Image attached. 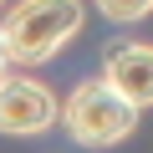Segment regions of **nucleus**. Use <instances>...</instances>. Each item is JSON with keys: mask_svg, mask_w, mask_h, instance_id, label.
Instances as JSON below:
<instances>
[{"mask_svg": "<svg viewBox=\"0 0 153 153\" xmlns=\"http://www.w3.org/2000/svg\"><path fill=\"white\" fill-rule=\"evenodd\" d=\"M61 102L51 97L46 82L36 76H0V133H16V138H31V133H46L56 123Z\"/></svg>", "mask_w": 153, "mask_h": 153, "instance_id": "nucleus-3", "label": "nucleus"}, {"mask_svg": "<svg viewBox=\"0 0 153 153\" xmlns=\"http://www.w3.org/2000/svg\"><path fill=\"white\" fill-rule=\"evenodd\" d=\"M97 10L107 21H117V26H133V21H143L153 10V0H97Z\"/></svg>", "mask_w": 153, "mask_h": 153, "instance_id": "nucleus-5", "label": "nucleus"}, {"mask_svg": "<svg viewBox=\"0 0 153 153\" xmlns=\"http://www.w3.org/2000/svg\"><path fill=\"white\" fill-rule=\"evenodd\" d=\"M56 117L66 123V133L82 143V148H112V143H123L138 128V107H128L107 82L71 87V97H66V107Z\"/></svg>", "mask_w": 153, "mask_h": 153, "instance_id": "nucleus-2", "label": "nucleus"}, {"mask_svg": "<svg viewBox=\"0 0 153 153\" xmlns=\"http://www.w3.org/2000/svg\"><path fill=\"white\" fill-rule=\"evenodd\" d=\"M0 76H5V51H0Z\"/></svg>", "mask_w": 153, "mask_h": 153, "instance_id": "nucleus-6", "label": "nucleus"}, {"mask_svg": "<svg viewBox=\"0 0 153 153\" xmlns=\"http://www.w3.org/2000/svg\"><path fill=\"white\" fill-rule=\"evenodd\" d=\"M102 82L128 102V107H153V46L143 41H123L112 56H107V71H102Z\"/></svg>", "mask_w": 153, "mask_h": 153, "instance_id": "nucleus-4", "label": "nucleus"}, {"mask_svg": "<svg viewBox=\"0 0 153 153\" xmlns=\"http://www.w3.org/2000/svg\"><path fill=\"white\" fill-rule=\"evenodd\" d=\"M76 31H82V0H21L0 21V51L16 66H41Z\"/></svg>", "mask_w": 153, "mask_h": 153, "instance_id": "nucleus-1", "label": "nucleus"}]
</instances>
